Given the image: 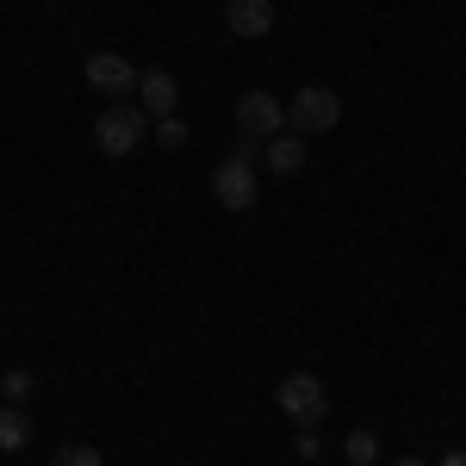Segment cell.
Segmentation results:
<instances>
[{"instance_id": "6da1fadb", "label": "cell", "mask_w": 466, "mask_h": 466, "mask_svg": "<svg viewBox=\"0 0 466 466\" xmlns=\"http://www.w3.org/2000/svg\"><path fill=\"white\" fill-rule=\"evenodd\" d=\"M144 137H149V112L131 106V100H112V106L100 112V125H94V144H100V156H131Z\"/></svg>"}, {"instance_id": "7a4b0ae2", "label": "cell", "mask_w": 466, "mask_h": 466, "mask_svg": "<svg viewBox=\"0 0 466 466\" xmlns=\"http://www.w3.org/2000/svg\"><path fill=\"white\" fill-rule=\"evenodd\" d=\"M336 118H342V94L336 87H299L287 100V125L299 131V137H323V131H336Z\"/></svg>"}, {"instance_id": "3957f363", "label": "cell", "mask_w": 466, "mask_h": 466, "mask_svg": "<svg viewBox=\"0 0 466 466\" xmlns=\"http://www.w3.org/2000/svg\"><path fill=\"white\" fill-rule=\"evenodd\" d=\"M274 398H280V410H287L299 430H318L323 410H329V392H323L318 373H287V380L274 386Z\"/></svg>"}, {"instance_id": "277c9868", "label": "cell", "mask_w": 466, "mask_h": 466, "mask_svg": "<svg viewBox=\"0 0 466 466\" xmlns=\"http://www.w3.org/2000/svg\"><path fill=\"white\" fill-rule=\"evenodd\" d=\"M237 131L255 137V144H268V137H280V131H287V106H280L268 87H249V94L237 100Z\"/></svg>"}, {"instance_id": "5b68a950", "label": "cell", "mask_w": 466, "mask_h": 466, "mask_svg": "<svg viewBox=\"0 0 466 466\" xmlns=\"http://www.w3.org/2000/svg\"><path fill=\"white\" fill-rule=\"evenodd\" d=\"M212 199L224 212H255V199H261V187H255V168L249 162H237V156H224L212 168Z\"/></svg>"}, {"instance_id": "8992f818", "label": "cell", "mask_w": 466, "mask_h": 466, "mask_svg": "<svg viewBox=\"0 0 466 466\" xmlns=\"http://www.w3.org/2000/svg\"><path fill=\"white\" fill-rule=\"evenodd\" d=\"M87 87H94L100 100H125V94H137V69H131L118 50H94V56H87Z\"/></svg>"}, {"instance_id": "52a82bcc", "label": "cell", "mask_w": 466, "mask_h": 466, "mask_svg": "<svg viewBox=\"0 0 466 466\" xmlns=\"http://www.w3.org/2000/svg\"><path fill=\"white\" fill-rule=\"evenodd\" d=\"M230 37H268L274 32V0H224Z\"/></svg>"}, {"instance_id": "ba28073f", "label": "cell", "mask_w": 466, "mask_h": 466, "mask_svg": "<svg viewBox=\"0 0 466 466\" xmlns=\"http://www.w3.org/2000/svg\"><path fill=\"white\" fill-rule=\"evenodd\" d=\"M137 94H144V112H149V118H175V106H180V81H175L168 69L137 75Z\"/></svg>"}, {"instance_id": "9c48e42d", "label": "cell", "mask_w": 466, "mask_h": 466, "mask_svg": "<svg viewBox=\"0 0 466 466\" xmlns=\"http://www.w3.org/2000/svg\"><path fill=\"white\" fill-rule=\"evenodd\" d=\"M261 156H268V168H274V175H299L311 149H305V137H299V131H292V137H268V144H261Z\"/></svg>"}, {"instance_id": "30bf717a", "label": "cell", "mask_w": 466, "mask_h": 466, "mask_svg": "<svg viewBox=\"0 0 466 466\" xmlns=\"http://www.w3.org/2000/svg\"><path fill=\"white\" fill-rule=\"evenodd\" d=\"M25 441H32V417H25L19 404H6V410H0V454H19Z\"/></svg>"}, {"instance_id": "8fae6325", "label": "cell", "mask_w": 466, "mask_h": 466, "mask_svg": "<svg viewBox=\"0 0 466 466\" xmlns=\"http://www.w3.org/2000/svg\"><path fill=\"white\" fill-rule=\"evenodd\" d=\"M342 454H349V466H380V435H373V430H355L349 441H342Z\"/></svg>"}, {"instance_id": "7c38bea8", "label": "cell", "mask_w": 466, "mask_h": 466, "mask_svg": "<svg viewBox=\"0 0 466 466\" xmlns=\"http://www.w3.org/2000/svg\"><path fill=\"white\" fill-rule=\"evenodd\" d=\"M50 466H106V454L87 448V441H63V448L50 454Z\"/></svg>"}, {"instance_id": "4fadbf2b", "label": "cell", "mask_w": 466, "mask_h": 466, "mask_svg": "<svg viewBox=\"0 0 466 466\" xmlns=\"http://www.w3.org/2000/svg\"><path fill=\"white\" fill-rule=\"evenodd\" d=\"M37 392V380L32 373H25V367H13V373H6V380H0V398H6V404H25V398Z\"/></svg>"}, {"instance_id": "5bb4252c", "label": "cell", "mask_w": 466, "mask_h": 466, "mask_svg": "<svg viewBox=\"0 0 466 466\" xmlns=\"http://www.w3.org/2000/svg\"><path fill=\"white\" fill-rule=\"evenodd\" d=\"M156 144L162 149H187V125H180V118H156Z\"/></svg>"}, {"instance_id": "9a60e30c", "label": "cell", "mask_w": 466, "mask_h": 466, "mask_svg": "<svg viewBox=\"0 0 466 466\" xmlns=\"http://www.w3.org/2000/svg\"><path fill=\"white\" fill-rule=\"evenodd\" d=\"M292 441H299V454H305V461H318V448H323V441H318V435H311V430H299V435H292Z\"/></svg>"}, {"instance_id": "2e32d148", "label": "cell", "mask_w": 466, "mask_h": 466, "mask_svg": "<svg viewBox=\"0 0 466 466\" xmlns=\"http://www.w3.org/2000/svg\"><path fill=\"white\" fill-rule=\"evenodd\" d=\"M441 466H466V448H454V454H441Z\"/></svg>"}, {"instance_id": "e0dca14e", "label": "cell", "mask_w": 466, "mask_h": 466, "mask_svg": "<svg viewBox=\"0 0 466 466\" xmlns=\"http://www.w3.org/2000/svg\"><path fill=\"white\" fill-rule=\"evenodd\" d=\"M392 466H423V461H410V454H404V461H392Z\"/></svg>"}, {"instance_id": "ac0fdd59", "label": "cell", "mask_w": 466, "mask_h": 466, "mask_svg": "<svg viewBox=\"0 0 466 466\" xmlns=\"http://www.w3.org/2000/svg\"><path fill=\"white\" fill-rule=\"evenodd\" d=\"M311 466H323V461H311Z\"/></svg>"}]
</instances>
